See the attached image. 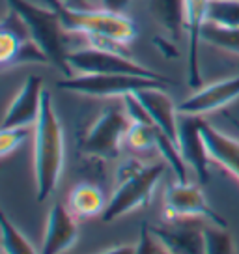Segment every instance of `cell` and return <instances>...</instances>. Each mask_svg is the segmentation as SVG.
Wrapping results in <instances>:
<instances>
[{
    "mask_svg": "<svg viewBox=\"0 0 239 254\" xmlns=\"http://www.w3.org/2000/svg\"><path fill=\"white\" fill-rule=\"evenodd\" d=\"M200 41L215 49H221V51H226L230 55L239 56V28L221 26V24L206 21L200 30Z\"/></svg>",
    "mask_w": 239,
    "mask_h": 254,
    "instance_id": "d6986e66",
    "label": "cell"
},
{
    "mask_svg": "<svg viewBox=\"0 0 239 254\" xmlns=\"http://www.w3.org/2000/svg\"><path fill=\"white\" fill-rule=\"evenodd\" d=\"M207 23L239 28V0H209Z\"/></svg>",
    "mask_w": 239,
    "mask_h": 254,
    "instance_id": "7402d4cb",
    "label": "cell"
},
{
    "mask_svg": "<svg viewBox=\"0 0 239 254\" xmlns=\"http://www.w3.org/2000/svg\"><path fill=\"white\" fill-rule=\"evenodd\" d=\"M26 40H30V38H21L11 30L2 28V32H0V65H2V69H8L11 65L13 58L23 45V41Z\"/></svg>",
    "mask_w": 239,
    "mask_h": 254,
    "instance_id": "cb8c5ba5",
    "label": "cell"
},
{
    "mask_svg": "<svg viewBox=\"0 0 239 254\" xmlns=\"http://www.w3.org/2000/svg\"><path fill=\"white\" fill-rule=\"evenodd\" d=\"M67 6H73V8H86L88 0H62Z\"/></svg>",
    "mask_w": 239,
    "mask_h": 254,
    "instance_id": "f1b7e54d",
    "label": "cell"
},
{
    "mask_svg": "<svg viewBox=\"0 0 239 254\" xmlns=\"http://www.w3.org/2000/svg\"><path fill=\"white\" fill-rule=\"evenodd\" d=\"M6 6L17 11L24 21L26 28L40 49L49 56V62L55 64L65 77L73 73L67 65V30L62 19L53 8H43L28 0H4Z\"/></svg>",
    "mask_w": 239,
    "mask_h": 254,
    "instance_id": "277c9868",
    "label": "cell"
},
{
    "mask_svg": "<svg viewBox=\"0 0 239 254\" xmlns=\"http://www.w3.org/2000/svg\"><path fill=\"white\" fill-rule=\"evenodd\" d=\"M43 79L40 75H30L23 82L21 90L11 99L6 109L2 129H13V127H32L40 118L41 101H43Z\"/></svg>",
    "mask_w": 239,
    "mask_h": 254,
    "instance_id": "30bf717a",
    "label": "cell"
},
{
    "mask_svg": "<svg viewBox=\"0 0 239 254\" xmlns=\"http://www.w3.org/2000/svg\"><path fill=\"white\" fill-rule=\"evenodd\" d=\"M65 206L77 221H84V219H94V217L103 215L107 200H105L103 190L99 189L96 183L82 182L77 183L69 190Z\"/></svg>",
    "mask_w": 239,
    "mask_h": 254,
    "instance_id": "ac0fdd59",
    "label": "cell"
},
{
    "mask_svg": "<svg viewBox=\"0 0 239 254\" xmlns=\"http://www.w3.org/2000/svg\"><path fill=\"white\" fill-rule=\"evenodd\" d=\"M163 88L165 86L144 88L140 92H136L135 95L140 99L144 109L148 111L155 127L178 144V136H179V111H178V105L172 101V97Z\"/></svg>",
    "mask_w": 239,
    "mask_h": 254,
    "instance_id": "4fadbf2b",
    "label": "cell"
},
{
    "mask_svg": "<svg viewBox=\"0 0 239 254\" xmlns=\"http://www.w3.org/2000/svg\"><path fill=\"white\" fill-rule=\"evenodd\" d=\"M209 0H185V17H187V38H189V60H187V77L189 86H200V62L198 45L200 30L206 23Z\"/></svg>",
    "mask_w": 239,
    "mask_h": 254,
    "instance_id": "2e32d148",
    "label": "cell"
},
{
    "mask_svg": "<svg viewBox=\"0 0 239 254\" xmlns=\"http://www.w3.org/2000/svg\"><path fill=\"white\" fill-rule=\"evenodd\" d=\"M178 148L183 155L187 167L194 170L202 183L209 180V153L202 136V118L179 114V136Z\"/></svg>",
    "mask_w": 239,
    "mask_h": 254,
    "instance_id": "8fae6325",
    "label": "cell"
},
{
    "mask_svg": "<svg viewBox=\"0 0 239 254\" xmlns=\"http://www.w3.org/2000/svg\"><path fill=\"white\" fill-rule=\"evenodd\" d=\"M167 82L138 75L123 73H99V75H73L58 80V88L88 97H123L136 94L144 88L165 86Z\"/></svg>",
    "mask_w": 239,
    "mask_h": 254,
    "instance_id": "52a82bcc",
    "label": "cell"
},
{
    "mask_svg": "<svg viewBox=\"0 0 239 254\" xmlns=\"http://www.w3.org/2000/svg\"><path fill=\"white\" fill-rule=\"evenodd\" d=\"M146 6L148 13L172 43H178L187 34L185 0H146Z\"/></svg>",
    "mask_w": 239,
    "mask_h": 254,
    "instance_id": "e0dca14e",
    "label": "cell"
},
{
    "mask_svg": "<svg viewBox=\"0 0 239 254\" xmlns=\"http://www.w3.org/2000/svg\"><path fill=\"white\" fill-rule=\"evenodd\" d=\"M163 176H165L163 163L144 165L138 159L123 161L116 170L114 190L101 215L103 221L112 222L123 215L148 206Z\"/></svg>",
    "mask_w": 239,
    "mask_h": 254,
    "instance_id": "3957f363",
    "label": "cell"
},
{
    "mask_svg": "<svg viewBox=\"0 0 239 254\" xmlns=\"http://www.w3.org/2000/svg\"><path fill=\"white\" fill-rule=\"evenodd\" d=\"M236 99H239V75L200 86L194 94L178 105V111L179 114L202 118L209 112L221 111L224 107H228Z\"/></svg>",
    "mask_w": 239,
    "mask_h": 254,
    "instance_id": "9c48e42d",
    "label": "cell"
},
{
    "mask_svg": "<svg viewBox=\"0 0 239 254\" xmlns=\"http://www.w3.org/2000/svg\"><path fill=\"white\" fill-rule=\"evenodd\" d=\"M101 8L114 11V13H127L133 0H99Z\"/></svg>",
    "mask_w": 239,
    "mask_h": 254,
    "instance_id": "4316f807",
    "label": "cell"
},
{
    "mask_svg": "<svg viewBox=\"0 0 239 254\" xmlns=\"http://www.w3.org/2000/svg\"><path fill=\"white\" fill-rule=\"evenodd\" d=\"M202 136L209 159L239 180V140L202 120Z\"/></svg>",
    "mask_w": 239,
    "mask_h": 254,
    "instance_id": "9a60e30c",
    "label": "cell"
},
{
    "mask_svg": "<svg viewBox=\"0 0 239 254\" xmlns=\"http://www.w3.org/2000/svg\"><path fill=\"white\" fill-rule=\"evenodd\" d=\"M163 217L167 222L207 221L221 228L228 226L223 217L209 206L202 187L192 182H174L168 185L165 190Z\"/></svg>",
    "mask_w": 239,
    "mask_h": 254,
    "instance_id": "8992f818",
    "label": "cell"
},
{
    "mask_svg": "<svg viewBox=\"0 0 239 254\" xmlns=\"http://www.w3.org/2000/svg\"><path fill=\"white\" fill-rule=\"evenodd\" d=\"M2 254H40L6 213H2Z\"/></svg>",
    "mask_w": 239,
    "mask_h": 254,
    "instance_id": "ffe728a7",
    "label": "cell"
},
{
    "mask_svg": "<svg viewBox=\"0 0 239 254\" xmlns=\"http://www.w3.org/2000/svg\"><path fill=\"white\" fill-rule=\"evenodd\" d=\"M79 239L77 219L64 204H53L47 215L40 254H65Z\"/></svg>",
    "mask_w": 239,
    "mask_h": 254,
    "instance_id": "7c38bea8",
    "label": "cell"
},
{
    "mask_svg": "<svg viewBox=\"0 0 239 254\" xmlns=\"http://www.w3.org/2000/svg\"><path fill=\"white\" fill-rule=\"evenodd\" d=\"M157 135L159 129L153 124H131L125 144L136 153H146L150 150H157Z\"/></svg>",
    "mask_w": 239,
    "mask_h": 254,
    "instance_id": "44dd1931",
    "label": "cell"
},
{
    "mask_svg": "<svg viewBox=\"0 0 239 254\" xmlns=\"http://www.w3.org/2000/svg\"><path fill=\"white\" fill-rule=\"evenodd\" d=\"M64 127L53 105V95L45 90L40 118L34 126V178L38 202L53 196L64 172Z\"/></svg>",
    "mask_w": 239,
    "mask_h": 254,
    "instance_id": "6da1fadb",
    "label": "cell"
},
{
    "mask_svg": "<svg viewBox=\"0 0 239 254\" xmlns=\"http://www.w3.org/2000/svg\"><path fill=\"white\" fill-rule=\"evenodd\" d=\"M135 254H170L165 251V247L161 245L157 238L150 230V224L144 222L140 226V238H138V245H136Z\"/></svg>",
    "mask_w": 239,
    "mask_h": 254,
    "instance_id": "484cf974",
    "label": "cell"
},
{
    "mask_svg": "<svg viewBox=\"0 0 239 254\" xmlns=\"http://www.w3.org/2000/svg\"><path fill=\"white\" fill-rule=\"evenodd\" d=\"M206 236V254H236L234 239L226 228L209 224L204 228Z\"/></svg>",
    "mask_w": 239,
    "mask_h": 254,
    "instance_id": "603a6c76",
    "label": "cell"
},
{
    "mask_svg": "<svg viewBox=\"0 0 239 254\" xmlns=\"http://www.w3.org/2000/svg\"><path fill=\"white\" fill-rule=\"evenodd\" d=\"M47 2L62 19L65 30L86 36L94 47H127L136 38V24L125 13H114L103 8H73L62 0Z\"/></svg>",
    "mask_w": 239,
    "mask_h": 254,
    "instance_id": "7a4b0ae2",
    "label": "cell"
},
{
    "mask_svg": "<svg viewBox=\"0 0 239 254\" xmlns=\"http://www.w3.org/2000/svg\"><path fill=\"white\" fill-rule=\"evenodd\" d=\"M67 65L73 75H99V73H123V75H138V77H148V79L163 80L170 82L167 77H163L153 69L142 65L129 56L116 53L114 49L103 47H84L69 51L67 55ZM71 75V77H73Z\"/></svg>",
    "mask_w": 239,
    "mask_h": 254,
    "instance_id": "5b68a950",
    "label": "cell"
},
{
    "mask_svg": "<svg viewBox=\"0 0 239 254\" xmlns=\"http://www.w3.org/2000/svg\"><path fill=\"white\" fill-rule=\"evenodd\" d=\"M136 253V247L133 245H120V247H112L109 251H101L97 254H135Z\"/></svg>",
    "mask_w": 239,
    "mask_h": 254,
    "instance_id": "83f0119b",
    "label": "cell"
},
{
    "mask_svg": "<svg viewBox=\"0 0 239 254\" xmlns=\"http://www.w3.org/2000/svg\"><path fill=\"white\" fill-rule=\"evenodd\" d=\"M150 230L170 254H206L204 228L168 222V226H150Z\"/></svg>",
    "mask_w": 239,
    "mask_h": 254,
    "instance_id": "5bb4252c",
    "label": "cell"
},
{
    "mask_svg": "<svg viewBox=\"0 0 239 254\" xmlns=\"http://www.w3.org/2000/svg\"><path fill=\"white\" fill-rule=\"evenodd\" d=\"M131 124L133 122L127 116L123 105L107 107L88 129L82 140V150L88 155H96L101 159L118 157L121 146L125 144V136Z\"/></svg>",
    "mask_w": 239,
    "mask_h": 254,
    "instance_id": "ba28073f",
    "label": "cell"
},
{
    "mask_svg": "<svg viewBox=\"0 0 239 254\" xmlns=\"http://www.w3.org/2000/svg\"><path fill=\"white\" fill-rule=\"evenodd\" d=\"M30 127H13V129H0V157H8L9 153L19 150L28 138Z\"/></svg>",
    "mask_w": 239,
    "mask_h": 254,
    "instance_id": "d4e9b609",
    "label": "cell"
}]
</instances>
